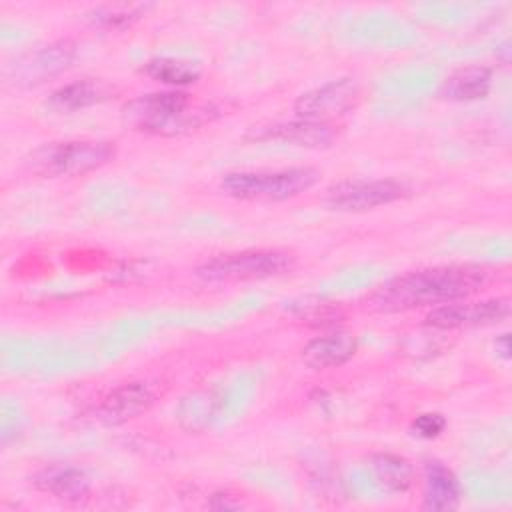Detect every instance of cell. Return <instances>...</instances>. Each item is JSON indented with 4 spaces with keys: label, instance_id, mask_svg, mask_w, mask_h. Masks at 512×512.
Here are the masks:
<instances>
[{
    "label": "cell",
    "instance_id": "1",
    "mask_svg": "<svg viewBox=\"0 0 512 512\" xmlns=\"http://www.w3.org/2000/svg\"><path fill=\"white\" fill-rule=\"evenodd\" d=\"M488 278L490 272L478 264L428 266L388 280L370 296V304L380 312L434 308L478 292Z\"/></svg>",
    "mask_w": 512,
    "mask_h": 512
},
{
    "label": "cell",
    "instance_id": "2",
    "mask_svg": "<svg viewBox=\"0 0 512 512\" xmlns=\"http://www.w3.org/2000/svg\"><path fill=\"white\" fill-rule=\"evenodd\" d=\"M218 110L212 104H196L182 90L140 94L122 108V118L138 132L154 136H178L208 124Z\"/></svg>",
    "mask_w": 512,
    "mask_h": 512
},
{
    "label": "cell",
    "instance_id": "3",
    "mask_svg": "<svg viewBox=\"0 0 512 512\" xmlns=\"http://www.w3.org/2000/svg\"><path fill=\"white\" fill-rule=\"evenodd\" d=\"M116 156V144L110 140H58L34 148L26 160L30 172L42 178L82 176L102 168Z\"/></svg>",
    "mask_w": 512,
    "mask_h": 512
},
{
    "label": "cell",
    "instance_id": "4",
    "mask_svg": "<svg viewBox=\"0 0 512 512\" xmlns=\"http://www.w3.org/2000/svg\"><path fill=\"white\" fill-rule=\"evenodd\" d=\"M318 180V170L292 166L282 170H250L226 174L218 190L236 200H288L310 190Z\"/></svg>",
    "mask_w": 512,
    "mask_h": 512
},
{
    "label": "cell",
    "instance_id": "5",
    "mask_svg": "<svg viewBox=\"0 0 512 512\" xmlns=\"http://www.w3.org/2000/svg\"><path fill=\"white\" fill-rule=\"evenodd\" d=\"M294 254L280 248H252L216 254L196 268V276L206 282H246L262 280L288 272Z\"/></svg>",
    "mask_w": 512,
    "mask_h": 512
},
{
    "label": "cell",
    "instance_id": "6",
    "mask_svg": "<svg viewBox=\"0 0 512 512\" xmlns=\"http://www.w3.org/2000/svg\"><path fill=\"white\" fill-rule=\"evenodd\" d=\"M408 194V188L390 178L382 180H342L332 184L324 194V204L338 212H366L388 206Z\"/></svg>",
    "mask_w": 512,
    "mask_h": 512
},
{
    "label": "cell",
    "instance_id": "7",
    "mask_svg": "<svg viewBox=\"0 0 512 512\" xmlns=\"http://www.w3.org/2000/svg\"><path fill=\"white\" fill-rule=\"evenodd\" d=\"M362 100V88L354 78H338L302 92L294 102L296 118L332 122L352 112Z\"/></svg>",
    "mask_w": 512,
    "mask_h": 512
},
{
    "label": "cell",
    "instance_id": "8",
    "mask_svg": "<svg viewBox=\"0 0 512 512\" xmlns=\"http://www.w3.org/2000/svg\"><path fill=\"white\" fill-rule=\"evenodd\" d=\"M74 56L76 44L72 40H56L18 56L8 66L6 76L16 86H34L64 72L72 64Z\"/></svg>",
    "mask_w": 512,
    "mask_h": 512
},
{
    "label": "cell",
    "instance_id": "9",
    "mask_svg": "<svg viewBox=\"0 0 512 512\" xmlns=\"http://www.w3.org/2000/svg\"><path fill=\"white\" fill-rule=\"evenodd\" d=\"M510 316V298L494 296L480 302H446L434 306L424 322L436 330H456L466 326H490L506 320Z\"/></svg>",
    "mask_w": 512,
    "mask_h": 512
},
{
    "label": "cell",
    "instance_id": "10",
    "mask_svg": "<svg viewBox=\"0 0 512 512\" xmlns=\"http://www.w3.org/2000/svg\"><path fill=\"white\" fill-rule=\"evenodd\" d=\"M252 140H282L306 148H324L330 146L336 138V128L332 122L304 120L296 118L292 122H280L266 126L250 136Z\"/></svg>",
    "mask_w": 512,
    "mask_h": 512
},
{
    "label": "cell",
    "instance_id": "11",
    "mask_svg": "<svg viewBox=\"0 0 512 512\" xmlns=\"http://www.w3.org/2000/svg\"><path fill=\"white\" fill-rule=\"evenodd\" d=\"M358 350V340L352 332L334 330L312 338L302 348V362L312 370H330L346 364Z\"/></svg>",
    "mask_w": 512,
    "mask_h": 512
},
{
    "label": "cell",
    "instance_id": "12",
    "mask_svg": "<svg viewBox=\"0 0 512 512\" xmlns=\"http://www.w3.org/2000/svg\"><path fill=\"white\" fill-rule=\"evenodd\" d=\"M156 392L148 382H128L114 388L100 404L98 414L106 422H124L146 412L154 404Z\"/></svg>",
    "mask_w": 512,
    "mask_h": 512
},
{
    "label": "cell",
    "instance_id": "13",
    "mask_svg": "<svg viewBox=\"0 0 512 512\" xmlns=\"http://www.w3.org/2000/svg\"><path fill=\"white\" fill-rule=\"evenodd\" d=\"M32 484L58 500L64 502H80L90 492V480L88 476L70 464H54L48 468H42L34 474Z\"/></svg>",
    "mask_w": 512,
    "mask_h": 512
},
{
    "label": "cell",
    "instance_id": "14",
    "mask_svg": "<svg viewBox=\"0 0 512 512\" xmlns=\"http://www.w3.org/2000/svg\"><path fill=\"white\" fill-rule=\"evenodd\" d=\"M366 468L374 480V484L390 494H402L406 490H410V486L414 484L416 472L410 460H406L404 456L398 454H390V452H378V454H370L366 458Z\"/></svg>",
    "mask_w": 512,
    "mask_h": 512
},
{
    "label": "cell",
    "instance_id": "15",
    "mask_svg": "<svg viewBox=\"0 0 512 512\" xmlns=\"http://www.w3.org/2000/svg\"><path fill=\"white\" fill-rule=\"evenodd\" d=\"M492 88V70L486 66H464L448 74L438 90L444 100L472 102L486 98Z\"/></svg>",
    "mask_w": 512,
    "mask_h": 512
},
{
    "label": "cell",
    "instance_id": "16",
    "mask_svg": "<svg viewBox=\"0 0 512 512\" xmlns=\"http://www.w3.org/2000/svg\"><path fill=\"white\" fill-rule=\"evenodd\" d=\"M460 502V484L454 472L440 460H428L424 466V508L454 510Z\"/></svg>",
    "mask_w": 512,
    "mask_h": 512
},
{
    "label": "cell",
    "instance_id": "17",
    "mask_svg": "<svg viewBox=\"0 0 512 512\" xmlns=\"http://www.w3.org/2000/svg\"><path fill=\"white\" fill-rule=\"evenodd\" d=\"M112 92L114 88L102 80H78L54 90L48 104L58 112H74L108 100Z\"/></svg>",
    "mask_w": 512,
    "mask_h": 512
},
{
    "label": "cell",
    "instance_id": "18",
    "mask_svg": "<svg viewBox=\"0 0 512 512\" xmlns=\"http://www.w3.org/2000/svg\"><path fill=\"white\" fill-rule=\"evenodd\" d=\"M142 72L152 80L174 86V88L194 84L200 78V68L196 62L184 60V58H172V56H158L148 60L142 66Z\"/></svg>",
    "mask_w": 512,
    "mask_h": 512
},
{
    "label": "cell",
    "instance_id": "19",
    "mask_svg": "<svg viewBox=\"0 0 512 512\" xmlns=\"http://www.w3.org/2000/svg\"><path fill=\"white\" fill-rule=\"evenodd\" d=\"M148 8V4H102L86 12V20L96 28L124 30L138 22Z\"/></svg>",
    "mask_w": 512,
    "mask_h": 512
},
{
    "label": "cell",
    "instance_id": "20",
    "mask_svg": "<svg viewBox=\"0 0 512 512\" xmlns=\"http://www.w3.org/2000/svg\"><path fill=\"white\" fill-rule=\"evenodd\" d=\"M444 428H446V420L438 412H424L416 416L412 422V430L420 438H436L444 432Z\"/></svg>",
    "mask_w": 512,
    "mask_h": 512
},
{
    "label": "cell",
    "instance_id": "21",
    "mask_svg": "<svg viewBox=\"0 0 512 512\" xmlns=\"http://www.w3.org/2000/svg\"><path fill=\"white\" fill-rule=\"evenodd\" d=\"M208 506L214 508V510H236V508L242 506V502H240L238 494H232L228 490H220V492L212 494Z\"/></svg>",
    "mask_w": 512,
    "mask_h": 512
},
{
    "label": "cell",
    "instance_id": "22",
    "mask_svg": "<svg viewBox=\"0 0 512 512\" xmlns=\"http://www.w3.org/2000/svg\"><path fill=\"white\" fill-rule=\"evenodd\" d=\"M496 352H498L504 360L510 358V338H508V334H500V336L496 338Z\"/></svg>",
    "mask_w": 512,
    "mask_h": 512
}]
</instances>
